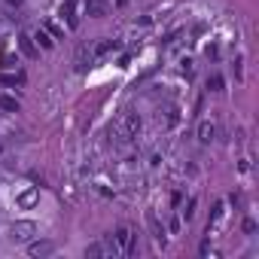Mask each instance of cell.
Returning a JSON list of instances; mask_svg holds the SVG:
<instances>
[{
	"mask_svg": "<svg viewBox=\"0 0 259 259\" xmlns=\"http://www.w3.org/2000/svg\"><path fill=\"white\" fill-rule=\"evenodd\" d=\"M113 238H116V244H119V253H122V256H135V253H138V244H135L132 229H125V226H122V229H116V235H113Z\"/></svg>",
	"mask_w": 259,
	"mask_h": 259,
	"instance_id": "obj_3",
	"label": "cell"
},
{
	"mask_svg": "<svg viewBox=\"0 0 259 259\" xmlns=\"http://www.w3.org/2000/svg\"><path fill=\"white\" fill-rule=\"evenodd\" d=\"M244 232L253 235V232H256V223H253V220H244Z\"/></svg>",
	"mask_w": 259,
	"mask_h": 259,
	"instance_id": "obj_21",
	"label": "cell"
},
{
	"mask_svg": "<svg viewBox=\"0 0 259 259\" xmlns=\"http://www.w3.org/2000/svg\"><path fill=\"white\" fill-rule=\"evenodd\" d=\"M37 223L34 220H16L13 226H10V241H16V244H28V241H34L37 238Z\"/></svg>",
	"mask_w": 259,
	"mask_h": 259,
	"instance_id": "obj_2",
	"label": "cell"
},
{
	"mask_svg": "<svg viewBox=\"0 0 259 259\" xmlns=\"http://www.w3.org/2000/svg\"><path fill=\"white\" fill-rule=\"evenodd\" d=\"M110 135H116V141H135L138 135H141V116L138 113H122L119 116V122L110 128Z\"/></svg>",
	"mask_w": 259,
	"mask_h": 259,
	"instance_id": "obj_1",
	"label": "cell"
},
{
	"mask_svg": "<svg viewBox=\"0 0 259 259\" xmlns=\"http://www.w3.org/2000/svg\"><path fill=\"white\" fill-rule=\"evenodd\" d=\"M19 49H22L28 58H40V49H37V43H34V37H31L28 31L19 34Z\"/></svg>",
	"mask_w": 259,
	"mask_h": 259,
	"instance_id": "obj_9",
	"label": "cell"
},
{
	"mask_svg": "<svg viewBox=\"0 0 259 259\" xmlns=\"http://www.w3.org/2000/svg\"><path fill=\"white\" fill-rule=\"evenodd\" d=\"M177 119H180V110L171 104V107H165V110H159V125H165V128H171V125H177Z\"/></svg>",
	"mask_w": 259,
	"mask_h": 259,
	"instance_id": "obj_10",
	"label": "cell"
},
{
	"mask_svg": "<svg viewBox=\"0 0 259 259\" xmlns=\"http://www.w3.org/2000/svg\"><path fill=\"white\" fill-rule=\"evenodd\" d=\"M207 89H210V92H223V76H220V73H213V76L207 79Z\"/></svg>",
	"mask_w": 259,
	"mask_h": 259,
	"instance_id": "obj_17",
	"label": "cell"
},
{
	"mask_svg": "<svg viewBox=\"0 0 259 259\" xmlns=\"http://www.w3.org/2000/svg\"><path fill=\"white\" fill-rule=\"evenodd\" d=\"M0 153H4V141H0Z\"/></svg>",
	"mask_w": 259,
	"mask_h": 259,
	"instance_id": "obj_25",
	"label": "cell"
},
{
	"mask_svg": "<svg viewBox=\"0 0 259 259\" xmlns=\"http://www.w3.org/2000/svg\"><path fill=\"white\" fill-rule=\"evenodd\" d=\"M7 4H10V7H19V4H22V0H7Z\"/></svg>",
	"mask_w": 259,
	"mask_h": 259,
	"instance_id": "obj_23",
	"label": "cell"
},
{
	"mask_svg": "<svg viewBox=\"0 0 259 259\" xmlns=\"http://www.w3.org/2000/svg\"><path fill=\"white\" fill-rule=\"evenodd\" d=\"M82 4H85V13L92 19H107L110 16V4H107V0H82Z\"/></svg>",
	"mask_w": 259,
	"mask_h": 259,
	"instance_id": "obj_6",
	"label": "cell"
},
{
	"mask_svg": "<svg viewBox=\"0 0 259 259\" xmlns=\"http://www.w3.org/2000/svg\"><path fill=\"white\" fill-rule=\"evenodd\" d=\"M0 82H4V85H22L25 73H0Z\"/></svg>",
	"mask_w": 259,
	"mask_h": 259,
	"instance_id": "obj_15",
	"label": "cell"
},
{
	"mask_svg": "<svg viewBox=\"0 0 259 259\" xmlns=\"http://www.w3.org/2000/svg\"><path fill=\"white\" fill-rule=\"evenodd\" d=\"M183 73L192 76V61H189V58H183Z\"/></svg>",
	"mask_w": 259,
	"mask_h": 259,
	"instance_id": "obj_22",
	"label": "cell"
},
{
	"mask_svg": "<svg viewBox=\"0 0 259 259\" xmlns=\"http://www.w3.org/2000/svg\"><path fill=\"white\" fill-rule=\"evenodd\" d=\"M116 49H119V40H104V43L95 46L92 58H104V55H110V52H116Z\"/></svg>",
	"mask_w": 259,
	"mask_h": 259,
	"instance_id": "obj_12",
	"label": "cell"
},
{
	"mask_svg": "<svg viewBox=\"0 0 259 259\" xmlns=\"http://www.w3.org/2000/svg\"><path fill=\"white\" fill-rule=\"evenodd\" d=\"M0 67H4V55H0Z\"/></svg>",
	"mask_w": 259,
	"mask_h": 259,
	"instance_id": "obj_26",
	"label": "cell"
},
{
	"mask_svg": "<svg viewBox=\"0 0 259 259\" xmlns=\"http://www.w3.org/2000/svg\"><path fill=\"white\" fill-rule=\"evenodd\" d=\"M61 16H64V22H67V28H70V31H76V28H79L76 0H64V4H61Z\"/></svg>",
	"mask_w": 259,
	"mask_h": 259,
	"instance_id": "obj_7",
	"label": "cell"
},
{
	"mask_svg": "<svg viewBox=\"0 0 259 259\" xmlns=\"http://www.w3.org/2000/svg\"><path fill=\"white\" fill-rule=\"evenodd\" d=\"M31 37H34V43H37L40 49H52V46H55V40H52V37H49V34L43 31V28H37V31H34Z\"/></svg>",
	"mask_w": 259,
	"mask_h": 259,
	"instance_id": "obj_13",
	"label": "cell"
},
{
	"mask_svg": "<svg viewBox=\"0 0 259 259\" xmlns=\"http://www.w3.org/2000/svg\"><path fill=\"white\" fill-rule=\"evenodd\" d=\"M0 110H7V113H19V101L13 95H4L0 92Z\"/></svg>",
	"mask_w": 259,
	"mask_h": 259,
	"instance_id": "obj_14",
	"label": "cell"
},
{
	"mask_svg": "<svg viewBox=\"0 0 259 259\" xmlns=\"http://www.w3.org/2000/svg\"><path fill=\"white\" fill-rule=\"evenodd\" d=\"M147 226H150V232H153V238H156V241L162 244V241H165V226H162V223L156 220V213H153V210L147 213Z\"/></svg>",
	"mask_w": 259,
	"mask_h": 259,
	"instance_id": "obj_11",
	"label": "cell"
},
{
	"mask_svg": "<svg viewBox=\"0 0 259 259\" xmlns=\"http://www.w3.org/2000/svg\"><path fill=\"white\" fill-rule=\"evenodd\" d=\"M195 135H198V141H201V144H213V141H217V125L204 119V122H198Z\"/></svg>",
	"mask_w": 259,
	"mask_h": 259,
	"instance_id": "obj_8",
	"label": "cell"
},
{
	"mask_svg": "<svg viewBox=\"0 0 259 259\" xmlns=\"http://www.w3.org/2000/svg\"><path fill=\"white\" fill-rule=\"evenodd\" d=\"M116 4H119V7H125V4H128V0H116Z\"/></svg>",
	"mask_w": 259,
	"mask_h": 259,
	"instance_id": "obj_24",
	"label": "cell"
},
{
	"mask_svg": "<svg viewBox=\"0 0 259 259\" xmlns=\"http://www.w3.org/2000/svg\"><path fill=\"white\" fill-rule=\"evenodd\" d=\"M46 31H49V34H52L55 40H61V37H64V31H61V28H58L55 22H46Z\"/></svg>",
	"mask_w": 259,
	"mask_h": 259,
	"instance_id": "obj_20",
	"label": "cell"
},
{
	"mask_svg": "<svg viewBox=\"0 0 259 259\" xmlns=\"http://www.w3.org/2000/svg\"><path fill=\"white\" fill-rule=\"evenodd\" d=\"M85 55H89V49L82 46V49L76 52V70H79V73H85V67H89V58H85Z\"/></svg>",
	"mask_w": 259,
	"mask_h": 259,
	"instance_id": "obj_16",
	"label": "cell"
},
{
	"mask_svg": "<svg viewBox=\"0 0 259 259\" xmlns=\"http://www.w3.org/2000/svg\"><path fill=\"white\" fill-rule=\"evenodd\" d=\"M195 204H198V198H189V201H186V207L180 210V213H183V220H192V213H195Z\"/></svg>",
	"mask_w": 259,
	"mask_h": 259,
	"instance_id": "obj_18",
	"label": "cell"
},
{
	"mask_svg": "<svg viewBox=\"0 0 259 259\" xmlns=\"http://www.w3.org/2000/svg\"><path fill=\"white\" fill-rule=\"evenodd\" d=\"M55 253V244L52 241H28V256H34V259H43V256H52Z\"/></svg>",
	"mask_w": 259,
	"mask_h": 259,
	"instance_id": "obj_5",
	"label": "cell"
},
{
	"mask_svg": "<svg viewBox=\"0 0 259 259\" xmlns=\"http://www.w3.org/2000/svg\"><path fill=\"white\" fill-rule=\"evenodd\" d=\"M85 256H104V244H101V241L89 244V247H85Z\"/></svg>",
	"mask_w": 259,
	"mask_h": 259,
	"instance_id": "obj_19",
	"label": "cell"
},
{
	"mask_svg": "<svg viewBox=\"0 0 259 259\" xmlns=\"http://www.w3.org/2000/svg\"><path fill=\"white\" fill-rule=\"evenodd\" d=\"M16 204H19L22 210H31V207H37V204H40V186H28L25 192H19Z\"/></svg>",
	"mask_w": 259,
	"mask_h": 259,
	"instance_id": "obj_4",
	"label": "cell"
}]
</instances>
